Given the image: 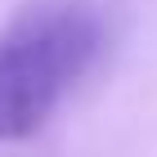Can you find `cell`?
I'll return each instance as SVG.
<instances>
[{
  "label": "cell",
  "instance_id": "cell-1",
  "mask_svg": "<svg viewBox=\"0 0 157 157\" xmlns=\"http://www.w3.org/2000/svg\"><path fill=\"white\" fill-rule=\"evenodd\" d=\"M103 45V27L81 5H45L0 32V144H18L54 117Z\"/></svg>",
  "mask_w": 157,
  "mask_h": 157
}]
</instances>
